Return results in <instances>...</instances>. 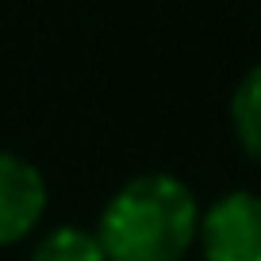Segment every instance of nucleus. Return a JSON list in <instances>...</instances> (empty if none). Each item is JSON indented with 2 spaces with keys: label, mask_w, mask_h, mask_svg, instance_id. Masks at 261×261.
Wrapping results in <instances>:
<instances>
[{
  "label": "nucleus",
  "mask_w": 261,
  "mask_h": 261,
  "mask_svg": "<svg viewBox=\"0 0 261 261\" xmlns=\"http://www.w3.org/2000/svg\"><path fill=\"white\" fill-rule=\"evenodd\" d=\"M200 200L173 173H139L108 196L96 223L104 261H185L196 246Z\"/></svg>",
  "instance_id": "obj_1"
},
{
  "label": "nucleus",
  "mask_w": 261,
  "mask_h": 261,
  "mask_svg": "<svg viewBox=\"0 0 261 261\" xmlns=\"http://www.w3.org/2000/svg\"><path fill=\"white\" fill-rule=\"evenodd\" d=\"M196 246L204 261H261V192L230 188L200 207Z\"/></svg>",
  "instance_id": "obj_2"
},
{
  "label": "nucleus",
  "mask_w": 261,
  "mask_h": 261,
  "mask_svg": "<svg viewBox=\"0 0 261 261\" xmlns=\"http://www.w3.org/2000/svg\"><path fill=\"white\" fill-rule=\"evenodd\" d=\"M50 204L46 177L35 162L0 150V250L35 234Z\"/></svg>",
  "instance_id": "obj_3"
},
{
  "label": "nucleus",
  "mask_w": 261,
  "mask_h": 261,
  "mask_svg": "<svg viewBox=\"0 0 261 261\" xmlns=\"http://www.w3.org/2000/svg\"><path fill=\"white\" fill-rule=\"evenodd\" d=\"M230 130L250 162L261 165V62L246 69L230 96Z\"/></svg>",
  "instance_id": "obj_4"
},
{
  "label": "nucleus",
  "mask_w": 261,
  "mask_h": 261,
  "mask_svg": "<svg viewBox=\"0 0 261 261\" xmlns=\"http://www.w3.org/2000/svg\"><path fill=\"white\" fill-rule=\"evenodd\" d=\"M31 261H104V250L96 242V230L89 227H54L35 242Z\"/></svg>",
  "instance_id": "obj_5"
}]
</instances>
